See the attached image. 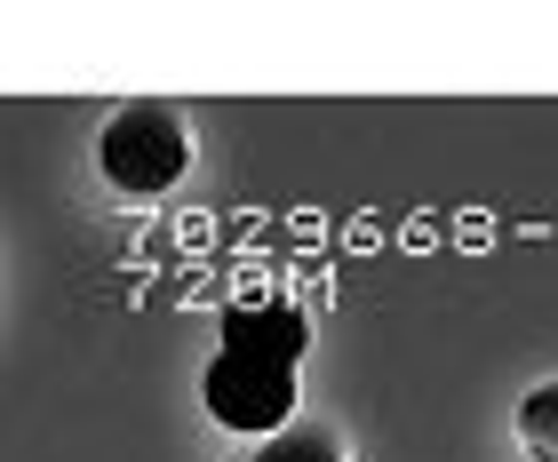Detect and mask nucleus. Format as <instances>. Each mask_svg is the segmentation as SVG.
<instances>
[{
    "label": "nucleus",
    "instance_id": "nucleus-1",
    "mask_svg": "<svg viewBox=\"0 0 558 462\" xmlns=\"http://www.w3.org/2000/svg\"><path fill=\"white\" fill-rule=\"evenodd\" d=\"M312 343L295 303H240L223 319V343L208 358V415L223 430H288L295 415V358Z\"/></svg>",
    "mask_w": 558,
    "mask_h": 462
},
{
    "label": "nucleus",
    "instance_id": "nucleus-4",
    "mask_svg": "<svg viewBox=\"0 0 558 462\" xmlns=\"http://www.w3.org/2000/svg\"><path fill=\"white\" fill-rule=\"evenodd\" d=\"M256 462H343V454H336V439H319V430H279Z\"/></svg>",
    "mask_w": 558,
    "mask_h": 462
},
{
    "label": "nucleus",
    "instance_id": "nucleus-2",
    "mask_svg": "<svg viewBox=\"0 0 558 462\" xmlns=\"http://www.w3.org/2000/svg\"><path fill=\"white\" fill-rule=\"evenodd\" d=\"M96 160H105L112 192L160 199L175 175L192 168V136H184V120H175L168 105H129V112H112L105 144H96Z\"/></svg>",
    "mask_w": 558,
    "mask_h": 462
},
{
    "label": "nucleus",
    "instance_id": "nucleus-3",
    "mask_svg": "<svg viewBox=\"0 0 558 462\" xmlns=\"http://www.w3.org/2000/svg\"><path fill=\"white\" fill-rule=\"evenodd\" d=\"M519 447L535 462H558V382H543V391L519 399Z\"/></svg>",
    "mask_w": 558,
    "mask_h": 462
}]
</instances>
